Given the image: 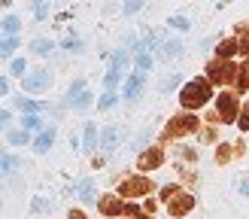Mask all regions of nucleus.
Wrapping results in <instances>:
<instances>
[{"label":"nucleus","mask_w":249,"mask_h":219,"mask_svg":"<svg viewBox=\"0 0 249 219\" xmlns=\"http://www.w3.org/2000/svg\"><path fill=\"white\" fill-rule=\"evenodd\" d=\"M207 97H210V85H207L204 79H197V82H192L189 89L182 91V104H185V107H201Z\"/></svg>","instance_id":"nucleus-1"},{"label":"nucleus","mask_w":249,"mask_h":219,"mask_svg":"<svg viewBox=\"0 0 249 219\" xmlns=\"http://www.w3.org/2000/svg\"><path fill=\"white\" fill-rule=\"evenodd\" d=\"M49 73L46 70H36V73H31V76H24V91H46L49 89Z\"/></svg>","instance_id":"nucleus-2"},{"label":"nucleus","mask_w":249,"mask_h":219,"mask_svg":"<svg viewBox=\"0 0 249 219\" xmlns=\"http://www.w3.org/2000/svg\"><path fill=\"white\" fill-rule=\"evenodd\" d=\"M140 91H143V70H137L134 76L128 79V85H124V101H134Z\"/></svg>","instance_id":"nucleus-3"},{"label":"nucleus","mask_w":249,"mask_h":219,"mask_svg":"<svg viewBox=\"0 0 249 219\" xmlns=\"http://www.w3.org/2000/svg\"><path fill=\"white\" fill-rule=\"evenodd\" d=\"M52 140H55V131H52V128H46V131L40 134V140L34 143V149H36V152H46L49 146H52Z\"/></svg>","instance_id":"nucleus-4"},{"label":"nucleus","mask_w":249,"mask_h":219,"mask_svg":"<svg viewBox=\"0 0 249 219\" xmlns=\"http://www.w3.org/2000/svg\"><path fill=\"white\" fill-rule=\"evenodd\" d=\"M16 107L21 110V113H28V116H36V113H40V104H34V101H28V97H18V101H16Z\"/></svg>","instance_id":"nucleus-5"},{"label":"nucleus","mask_w":249,"mask_h":219,"mask_svg":"<svg viewBox=\"0 0 249 219\" xmlns=\"http://www.w3.org/2000/svg\"><path fill=\"white\" fill-rule=\"evenodd\" d=\"M94 140H97V125L94 122H89V125H85V149H94Z\"/></svg>","instance_id":"nucleus-6"},{"label":"nucleus","mask_w":249,"mask_h":219,"mask_svg":"<svg viewBox=\"0 0 249 219\" xmlns=\"http://www.w3.org/2000/svg\"><path fill=\"white\" fill-rule=\"evenodd\" d=\"M16 46H18V36H16V34H6L3 46H0V55H3V58H9V55H12V49H16Z\"/></svg>","instance_id":"nucleus-7"},{"label":"nucleus","mask_w":249,"mask_h":219,"mask_svg":"<svg viewBox=\"0 0 249 219\" xmlns=\"http://www.w3.org/2000/svg\"><path fill=\"white\" fill-rule=\"evenodd\" d=\"M124 64H128V52H124V49L113 52V64H109V70H122Z\"/></svg>","instance_id":"nucleus-8"},{"label":"nucleus","mask_w":249,"mask_h":219,"mask_svg":"<svg viewBox=\"0 0 249 219\" xmlns=\"http://www.w3.org/2000/svg\"><path fill=\"white\" fill-rule=\"evenodd\" d=\"M219 104H222V116H225V119H234V101H231V97H228V94H222V97H219Z\"/></svg>","instance_id":"nucleus-9"},{"label":"nucleus","mask_w":249,"mask_h":219,"mask_svg":"<svg viewBox=\"0 0 249 219\" xmlns=\"http://www.w3.org/2000/svg\"><path fill=\"white\" fill-rule=\"evenodd\" d=\"M79 195H82V201H85V204H91V201H94V189H91V182H89V180H82Z\"/></svg>","instance_id":"nucleus-10"},{"label":"nucleus","mask_w":249,"mask_h":219,"mask_svg":"<svg viewBox=\"0 0 249 219\" xmlns=\"http://www.w3.org/2000/svg\"><path fill=\"white\" fill-rule=\"evenodd\" d=\"M137 67H140V70H149V67H152V52H146V49H143V52L137 55Z\"/></svg>","instance_id":"nucleus-11"},{"label":"nucleus","mask_w":249,"mask_h":219,"mask_svg":"<svg viewBox=\"0 0 249 219\" xmlns=\"http://www.w3.org/2000/svg\"><path fill=\"white\" fill-rule=\"evenodd\" d=\"M34 16L36 18H46L49 16V0H36V3H34Z\"/></svg>","instance_id":"nucleus-12"},{"label":"nucleus","mask_w":249,"mask_h":219,"mask_svg":"<svg viewBox=\"0 0 249 219\" xmlns=\"http://www.w3.org/2000/svg\"><path fill=\"white\" fill-rule=\"evenodd\" d=\"M31 49H34L36 55H46V52H52V43H49V40H34Z\"/></svg>","instance_id":"nucleus-13"},{"label":"nucleus","mask_w":249,"mask_h":219,"mask_svg":"<svg viewBox=\"0 0 249 219\" xmlns=\"http://www.w3.org/2000/svg\"><path fill=\"white\" fill-rule=\"evenodd\" d=\"M3 31H6V34H16V31H18V16H6V18H3Z\"/></svg>","instance_id":"nucleus-14"},{"label":"nucleus","mask_w":249,"mask_h":219,"mask_svg":"<svg viewBox=\"0 0 249 219\" xmlns=\"http://www.w3.org/2000/svg\"><path fill=\"white\" fill-rule=\"evenodd\" d=\"M31 134L28 131H9V143H28Z\"/></svg>","instance_id":"nucleus-15"},{"label":"nucleus","mask_w":249,"mask_h":219,"mask_svg":"<svg viewBox=\"0 0 249 219\" xmlns=\"http://www.w3.org/2000/svg\"><path fill=\"white\" fill-rule=\"evenodd\" d=\"M89 104H91V94H89V91H82V94L76 97V101H73V110H85Z\"/></svg>","instance_id":"nucleus-16"},{"label":"nucleus","mask_w":249,"mask_h":219,"mask_svg":"<svg viewBox=\"0 0 249 219\" xmlns=\"http://www.w3.org/2000/svg\"><path fill=\"white\" fill-rule=\"evenodd\" d=\"M82 91H85V79H76V82H73V89H70V94H67V97H70V101H76V97H79Z\"/></svg>","instance_id":"nucleus-17"},{"label":"nucleus","mask_w":249,"mask_h":219,"mask_svg":"<svg viewBox=\"0 0 249 219\" xmlns=\"http://www.w3.org/2000/svg\"><path fill=\"white\" fill-rule=\"evenodd\" d=\"M143 3H146V0H128V3H124V9H122V12H124V16H134V12L140 9Z\"/></svg>","instance_id":"nucleus-18"},{"label":"nucleus","mask_w":249,"mask_h":219,"mask_svg":"<svg viewBox=\"0 0 249 219\" xmlns=\"http://www.w3.org/2000/svg\"><path fill=\"white\" fill-rule=\"evenodd\" d=\"M101 143H104L107 149H109V146L116 143V128H107V131H104V137H101Z\"/></svg>","instance_id":"nucleus-19"},{"label":"nucleus","mask_w":249,"mask_h":219,"mask_svg":"<svg viewBox=\"0 0 249 219\" xmlns=\"http://www.w3.org/2000/svg\"><path fill=\"white\" fill-rule=\"evenodd\" d=\"M113 104H116V94L109 91V94H104L101 101H97V110H107V107H113Z\"/></svg>","instance_id":"nucleus-20"},{"label":"nucleus","mask_w":249,"mask_h":219,"mask_svg":"<svg viewBox=\"0 0 249 219\" xmlns=\"http://www.w3.org/2000/svg\"><path fill=\"white\" fill-rule=\"evenodd\" d=\"M119 73H122V70H109V76H107V89H109V91L119 85Z\"/></svg>","instance_id":"nucleus-21"},{"label":"nucleus","mask_w":249,"mask_h":219,"mask_svg":"<svg viewBox=\"0 0 249 219\" xmlns=\"http://www.w3.org/2000/svg\"><path fill=\"white\" fill-rule=\"evenodd\" d=\"M16 164H18L16 155H3V170H6V174H9V170H16Z\"/></svg>","instance_id":"nucleus-22"},{"label":"nucleus","mask_w":249,"mask_h":219,"mask_svg":"<svg viewBox=\"0 0 249 219\" xmlns=\"http://www.w3.org/2000/svg\"><path fill=\"white\" fill-rule=\"evenodd\" d=\"M179 43H164V49H161V52H164V55H179Z\"/></svg>","instance_id":"nucleus-23"},{"label":"nucleus","mask_w":249,"mask_h":219,"mask_svg":"<svg viewBox=\"0 0 249 219\" xmlns=\"http://www.w3.org/2000/svg\"><path fill=\"white\" fill-rule=\"evenodd\" d=\"M170 24H173V28H179V31H189V21H185V18H170Z\"/></svg>","instance_id":"nucleus-24"},{"label":"nucleus","mask_w":249,"mask_h":219,"mask_svg":"<svg viewBox=\"0 0 249 219\" xmlns=\"http://www.w3.org/2000/svg\"><path fill=\"white\" fill-rule=\"evenodd\" d=\"M36 125H40V119H36V116H28V119H24V131H31V128H36Z\"/></svg>","instance_id":"nucleus-25"},{"label":"nucleus","mask_w":249,"mask_h":219,"mask_svg":"<svg viewBox=\"0 0 249 219\" xmlns=\"http://www.w3.org/2000/svg\"><path fill=\"white\" fill-rule=\"evenodd\" d=\"M12 73H24V61H12Z\"/></svg>","instance_id":"nucleus-26"},{"label":"nucleus","mask_w":249,"mask_h":219,"mask_svg":"<svg viewBox=\"0 0 249 219\" xmlns=\"http://www.w3.org/2000/svg\"><path fill=\"white\" fill-rule=\"evenodd\" d=\"M64 46H67V49H82V43H79V40H67Z\"/></svg>","instance_id":"nucleus-27"},{"label":"nucleus","mask_w":249,"mask_h":219,"mask_svg":"<svg viewBox=\"0 0 249 219\" xmlns=\"http://www.w3.org/2000/svg\"><path fill=\"white\" fill-rule=\"evenodd\" d=\"M243 192H246V195H249V180H246V182H243Z\"/></svg>","instance_id":"nucleus-28"}]
</instances>
